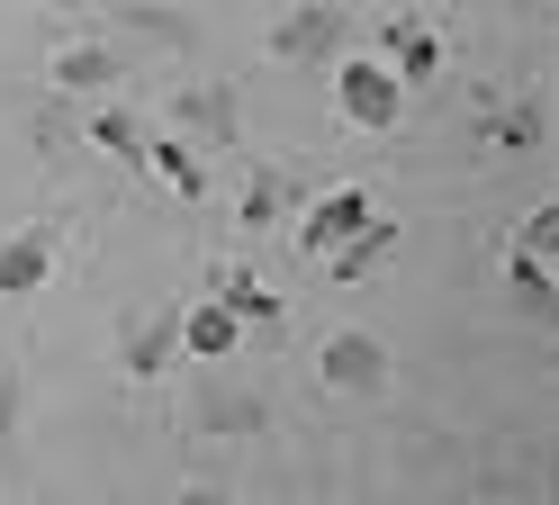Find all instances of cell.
Here are the masks:
<instances>
[{
    "instance_id": "9a60e30c",
    "label": "cell",
    "mask_w": 559,
    "mask_h": 505,
    "mask_svg": "<svg viewBox=\"0 0 559 505\" xmlns=\"http://www.w3.org/2000/svg\"><path fill=\"white\" fill-rule=\"evenodd\" d=\"M171 352H181V307H163V316L145 325V334L127 343V371H135V379H154V371H163Z\"/></svg>"
},
{
    "instance_id": "d6986e66",
    "label": "cell",
    "mask_w": 559,
    "mask_h": 505,
    "mask_svg": "<svg viewBox=\"0 0 559 505\" xmlns=\"http://www.w3.org/2000/svg\"><path fill=\"white\" fill-rule=\"evenodd\" d=\"M55 10H82V0H55Z\"/></svg>"
},
{
    "instance_id": "5b68a950",
    "label": "cell",
    "mask_w": 559,
    "mask_h": 505,
    "mask_svg": "<svg viewBox=\"0 0 559 505\" xmlns=\"http://www.w3.org/2000/svg\"><path fill=\"white\" fill-rule=\"evenodd\" d=\"M55 252H63V226L37 216V226H10L0 235V298H37L55 280Z\"/></svg>"
},
{
    "instance_id": "8fae6325",
    "label": "cell",
    "mask_w": 559,
    "mask_h": 505,
    "mask_svg": "<svg viewBox=\"0 0 559 505\" xmlns=\"http://www.w3.org/2000/svg\"><path fill=\"white\" fill-rule=\"evenodd\" d=\"M235 343H243V325H235V316H226L217 298H199V307H181V352H190V361H226Z\"/></svg>"
},
{
    "instance_id": "5bb4252c",
    "label": "cell",
    "mask_w": 559,
    "mask_h": 505,
    "mask_svg": "<svg viewBox=\"0 0 559 505\" xmlns=\"http://www.w3.org/2000/svg\"><path fill=\"white\" fill-rule=\"evenodd\" d=\"M389 252H397V226H389V216H370V226H361L353 244H343V252H334L325 271H334V280H370L379 262H389Z\"/></svg>"
},
{
    "instance_id": "8992f818",
    "label": "cell",
    "mask_w": 559,
    "mask_h": 505,
    "mask_svg": "<svg viewBox=\"0 0 559 505\" xmlns=\"http://www.w3.org/2000/svg\"><path fill=\"white\" fill-rule=\"evenodd\" d=\"M343 46H353V19H343L334 0H298V10L271 27V55L280 63H317V55H343Z\"/></svg>"
},
{
    "instance_id": "2e32d148",
    "label": "cell",
    "mask_w": 559,
    "mask_h": 505,
    "mask_svg": "<svg viewBox=\"0 0 559 505\" xmlns=\"http://www.w3.org/2000/svg\"><path fill=\"white\" fill-rule=\"evenodd\" d=\"M99 154H118V163H145V127L127 118V108H91V127H82Z\"/></svg>"
},
{
    "instance_id": "e0dca14e",
    "label": "cell",
    "mask_w": 559,
    "mask_h": 505,
    "mask_svg": "<svg viewBox=\"0 0 559 505\" xmlns=\"http://www.w3.org/2000/svg\"><path fill=\"white\" fill-rule=\"evenodd\" d=\"M487 136H497V144H542V108L523 99V108H506V118L487 127Z\"/></svg>"
},
{
    "instance_id": "4fadbf2b",
    "label": "cell",
    "mask_w": 559,
    "mask_h": 505,
    "mask_svg": "<svg viewBox=\"0 0 559 505\" xmlns=\"http://www.w3.org/2000/svg\"><path fill=\"white\" fill-rule=\"evenodd\" d=\"M145 172H154V180H171L181 199H199V190H207V163L190 154V136H145Z\"/></svg>"
},
{
    "instance_id": "277c9868",
    "label": "cell",
    "mask_w": 559,
    "mask_h": 505,
    "mask_svg": "<svg viewBox=\"0 0 559 505\" xmlns=\"http://www.w3.org/2000/svg\"><path fill=\"white\" fill-rule=\"evenodd\" d=\"M317 371H325V388H343V397H389V379H397V361H389V343L379 334H325V352H317Z\"/></svg>"
},
{
    "instance_id": "7c38bea8",
    "label": "cell",
    "mask_w": 559,
    "mask_h": 505,
    "mask_svg": "<svg viewBox=\"0 0 559 505\" xmlns=\"http://www.w3.org/2000/svg\"><path fill=\"white\" fill-rule=\"evenodd\" d=\"M217 307H226L235 325H280V289L253 280L243 262H226V271H217Z\"/></svg>"
},
{
    "instance_id": "ac0fdd59",
    "label": "cell",
    "mask_w": 559,
    "mask_h": 505,
    "mask_svg": "<svg viewBox=\"0 0 559 505\" xmlns=\"http://www.w3.org/2000/svg\"><path fill=\"white\" fill-rule=\"evenodd\" d=\"M0 424H10V371H0Z\"/></svg>"
},
{
    "instance_id": "30bf717a",
    "label": "cell",
    "mask_w": 559,
    "mask_h": 505,
    "mask_svg": "<svg viewBox=\"0 0 559 505\" xmlns=\"http://www.w3.org/2000/svg\"><path fill=\"white\" fill-rule=\"evenodd\" d=\"M235 216H243V226H280V216H298V180L289 172H280V163H262L253 180H243V199H235Z\"/></svg>"
},
{
    "instance_id": "6da1fadb",
    "label": "cell",
    "mask_w": 559,
    "mask_h": 505,
    "mask_svg": "<svg viewBox=\"0 0 559 505\" xmlns=\"http://www.w3.org/2000/svg\"><path fill=\"white\" fill-rule=\"evenodd\" d=\"M334 108H343V127H361V136H389L406 118V82L379 55H343L334 63Z\"/></svg>"
},
{
    "instance_id": "3957f363",
    "label": "cell",
    "mask_w": 559,
    "mask_h": 505,
    "mask_svg": "<svg viewBox=\"0 0 559 505\" xmlns=\"http://www.w3.org/2000/svg\"><path fill=\"white\" fill-rule=\"evenodd\" d=\"M550 244H559V199H542L533 216L514 226V252H506V280H514V298L523 307H559V289H550Z\"/></svg>"
},
{
    "instance_id": "ba28073f",
    "label": "cell",
    "mask_w": 559,
    "mask_h": 505,
    "mask_svg": "<svg viewBox=\"0 0 559 505\" xmlns=\"http://www.w3.org/2000/svg\"><path fill=\"white\" fill-rule=\"evenodd\" d=\"M46 82H55V91H109V82H118V46H99V36H82V46H55Z\"/></svg>"
},
{
    "instance_id": "52a82bcc",
    "label": "cell",
    "mask_w": 559,
    "mask_h": 505,
    "mask_svg": "<svg viewBox=\"0 0 559 505\" xmlns=\"http://www.w3.org/2000/svg\"><path fill=\"white\" fill-rule=\"evenodd\" d=\"M379 63L415 91V82H433V72H442V36L425 19H389V27H379Z\"/></svg>"
},
{
    "instance_id": "7a4b0ae2",
    "label": "cell",
    "mask_w": 559,
    "mask_h": 505,
    "mask_svg": "<svg viewBox=\"0 0 559 505\" xmlns=\"http://www.w3.org/2000/svg\"><path fill=\"white\" fill-rule=\"evenodd\" d=\"M361 226H370V190H361V180H334V190H317L298 208V252H307V262H334Z\"/></svg>"
},
{
    "instance_id": "9c48e42d",
    "label": "cell",
    "mask_w": 559,
    "mask_h": 505,
    "mask_svg": "<svg viewBox=\"0 0 559 505\" xmlns=\"http://www.w3.org/2000/svg\"><path fill=\"white\" fill-rule=\"evenodd\" d=\"M171 136H207V144H226L235 136V91H171Z\"/></svg>"
}]
</instances>
